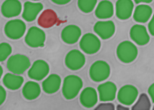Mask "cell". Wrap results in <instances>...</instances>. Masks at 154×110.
Masks as SVG:
<instances>
[{
  "label": "cell",
  "mask_w": 154,
  "mask_h": 110,
  "mask_svg": "<svg viewBox=\"0 0 154 110\" xmlns=\"http://www.w3.org/2000/svg\"><path fill=\"white\" fill-rule=\"evenodd\" d=\"M82 86L83 82L80 76L75 74H70L65 76L63 80L62 88L63 97L67 100L75 98L81 91Z\"/></svg>",
  "instance_id": "6da1fadb"
},
{
  "label": "cell",
  "mask_w": 154,
  "mask_h": 110,
  "mask_svg": "<svg viewBox=\"0 0 154 110\" xmlns=\"http://www.w3.org/2000/svg\"><path fill=\"white\" fill-rule=\"evenodd\" d=\"M138 55V48L131 41L125 40L121 42L116 49V55L118 59L124 64H129L134 61Z\"/></svg>",
  "instance_id": "7a4b0ae2"
},
{
  "label": "cell",
  "mask_w": 154,
  "mask_h": 110,
  "mask_svg": "<svg viewBox=\"0 0 154 110\" xmlns=\"http://www.w3.org/2000/svg\"><path fill=\"white\" fill-rule=\"evenodd\" d=\"M31 66L29 57L24 55H14L9 57L7 67L9 72L16 74H22Z\"/></svg>",
  "instance_id": "3957f363"
},
{
  "label": "cell",
  "mask_w": 154,
  "mask_h": 110,
  "mask_svg": "<svg viewBox=\"0 0 154 110\" xmlns=\"http://www.w3.org/2000/svg\"><path fill=\"white\" fill-rule=\"evenodd\" d=\"M110 67L108 62L97 60L93 63L89 70L91 79L95 82H100L106 80L110 76Z\"/></svg>",
  "instance_id": "277c9868"
},
{
  "label": "cell",
  "mask_w": 154,
  "mask_h": 110,
  "mask_svg": "<svg viewBox=\"0 0 154 110\" xmlns=\"http://www.w3.org/2000/svg\"><path fill=\"white\" fill-rule=\"evenodd\" d=\"M46 40V34L44 30L37 27H32L28 29L25 35L24 42L32 48L42 47Z\"/></svg>",
  "instance_id": "5b68a950"
},
{
  "label": "cell",
  "mask_w": 154,
  "mask_h": 110,
  "mask_svg": "<svg viewBox=\"0 0 154 110\" xmlns=\"http://www.w3.org/2000/svg\"><path fill=\"white\" fill-rule=\"evenodd\" d=\"M80 47L85 54L94 55L100 49L101 42L97 35L87 33L82 37L80 41Z\"/></svg>",
  "instance_id": "8992f818"
},
{
  "label": "cell",
  "mask_w": 154,
  "mask_h": 110,
  "mask_svg": "<svg viewBox=\"0 0 154 110\" xmlns=\"http://www.w3.org/2000/svg\"><path fill=\"white\" fill-rule=\"evenodd\" d=\"M138 97V90L135 86L131 85H124L117 92L118 102L122 105L131 106L134 104Z\"/></svg>",
  "instance_id": "52a82bcc"
},
{
  "label": "cell",
  "mask_w": 154,
  "mask_h": 110,
  "mask_svg": "<svg viewBox=\"0 0 154 110\" xmlns=\"http://www.w3.org/2000/svg\"><path fill=\"white\" fill-rule=\"evenodd\" d=\"M25 31L26 25L21 19H12L5 26V35L12 40L22 38Z\"/></svg>",
  "instance_id": "ba28073f"
},
{
  "label": "cell",
  "mask_w": 154,
  "mask_h": 110,
  "mask_svg": "<svg viewBox=\"0 0 154 110\" xmlns=\"http://www.w3.org/2000/svg\"><path fill=\"white\" fill-rule=\"evenodd\" d=\"M50 72V66L46 61L37 59L33 63L28 71V76L35 81H41L45 79Z\"/></svg>",
  "instance_id": "9c48e42d"
},
{
  "label": "cell",
  "mask_w": 154,
  "mask_h": 110,
  "mask_svg": "<svg viewBox=\"0 0 154 110\" xmlns=\"http://www.w3.org/2000/svg\"><path fill=\"white\" fill-rule=\"evenodd\" d=\"M85 57L80 50L72 49L67 54L65 64L67 68L72 71L79 70L85 64Z\"/></svg>",
  "instance_id": "30bf717a"
},
{
  "label": "cell",
  "mask_w": 154,
  "mask_h": 110,
  "mask_svg": "<svg viewBox=\"0 0 154 110\" xmlns=\"http://www.w3.org/2000/svg\"><path fill=\"white\" fill-rule=\"evenodd\" d=\"M117 86L112 82H106L97 87L99 100L103 102L113 101L117 96Z\"/></svg>",
  "instance_id": "8fae6325"
},
{
  "label": "cell",
  "mask_w": 154,
  "mask_h": 110,
  "mask_svg": "<svg viewBox=\"0 0 154 110\" xmlns=\"http://www.w3.org/2000/svg\"><path fill=\"white\" fill-rule=\"evenodd\" d=\"M130 37L135 44L144 46L150 41V36L145 26L140 24L133 25L130 30Z\"/></svg>",
  "instance_id": "7c38bea8"
},
{
  "label": "cell",
  "mask_w": 154,
  "mask_h": 110,
  "mask_svg": "<svg viewBox=\"0 0 154 110\" xmlns=\"http://www.w3.org/2000/svg\"><path fill=\"white\" fill-rule=\"evenodd\" d=\"M94 31L103 40H108L113 36L116 32V25L110 20L99 21L96 22L93 27Z\"/></svg>",
  "instance_id": "4fadbf2b"
},
{
  "label": "cell",
  "mask_w": 154,
  "mask_h": 110,
  "mask_svg": "<svg viewBox=\"0 0 154 110\" xmlns=\"http://www.w3.org/2000/svg\"><path fill=\"white\" fill-rule=\"evenodd\" d=\"M42 9L43 4L42 3L38 1H25L23 6L22 18L28 22L35 21Z\"/></svg>",
  "instance_id": "5bb4252c"
},
{
  "label": "cell",
  "mask_w": 154,
  "mask_h": 110,
  "mask_svg": "<svg viewBox=\"0 0 154 110\" xmlns=\"http://www.w3.org/2000/svg\"><path fill=\"white\" fill-rule=\"evenodd\" d=\"M98 93L93 87H85L80 94V102L84 107L91 109L96 105L98 101Z\"/></svg>",
  "instance_id": "9a60e30c"
},
{
  "label": "cell",
  "mask_w": 154,
  "mask_h": 110,
  "mask_svg": "<svg viewBox=\"0 0 154 110\" xmlns=\"http://www.w3.org/2000/svg\"><path fill=\"white\" fill-rule=\"evenodd\" d=\"M22 6L20 0H5L1 7L2 14L6 18L16 17L22 12Z\"/></svg>",
  "instance_id": "2e32d148"
},
{
  "label": "cell",
  "mask_w": 154,
  "mask_h": 110,
  "mask_svg": "<svg viewBox=\"0 0 154 110\" xmlns=\"http://www.w3.org/2000/svg\"><path fill=\"white\" fill-rule=\"evenodd\" d=\"M82 34L81 29L78 26L69 25L65 27L61 31V39L67 44H75L80 40Z\"/></svg>",
  "instance_id": "e0dca14e"
},
{
  "label": "cell",
  "mask_w": 154,
  "mask_h": 110,
  "mask_svg": "<svg viewBox=\"0 0 154 110\" xmlns=\"http://www.w3.org/2000/svg\"><path fill=\"white\" fill-rule=\"evenodd\" d=\"M134 4L132 0H117L116 3V15L119 19L125 20L132 15Z\"/></svg>",
  "instance_id": "ac0fdd59"
},
{
  "label": "cell",
  "mask_w": 154,
  "mask_h": 110,
  "mask_svg": "<svg viewBox=\"0 0 154 110\" xmlns=\"http://www.w3.org/2000/svg\"><path fill=\"white\" fill-rule=\"evenodd\" d=\"M62 79L58 74H52L43 80L42 87L47 94H52L57 92L61 87Z\"/></svg>",
  "instance_id": "d6986e66"
},
{
  "label": "cell",
  "mask_w": 154,
  "mask_h": 110,
  "mask_svg": "<svg viewBox=\"0 0 154 110\" xmlns=\"http://www.w3.org/2000/svg\"><path fill=\"white\" fill-rule=\"evenodd\" d=\"M95 14L100 19H107L112 17L114 14V6L109 0H103L95 9Z\"/></svg>",
  "instance_id": "ffe728a7"
},
{
  "label": "cell",
  "mask_w": 154,
  "mask_h": 110,
  "mask_svg": "<svg viewBox=\"0 0 154 110\" xmlns=\"http://www.w3.org/2000/svg\"><path fill=\"white\" fill-rule=\"evenodd\" d=\"M153 9L147 4H139L133 12V19L138 23H146L151 17Z\"/></svg>",
  "instance_id": "44dd1931"
},
{
  "label": "cell",
  "mask_w": 154,
  "mask_h": 110,
  "mask_svg": "<svg viewBox=\"0 0 154 110\" xmlns=\"http://www.w3.org/2000/svg\"><path fill=\"white\" fill-rule=\"evenodd\" d=\"M41 94L40 86L35 81H28L22 88V95L26 100H34L39 97Z\"/></svg>",
  "instance_id": "7402d4cb"
},
{
  "label": "cell",
  "mask_w": 154,
  "mask_h": 110,
  "mask_svg": "<svg viewBox=\"0 0 154 110\" xmlns=\"http://www.w3.org/2000/svg\"><path fill=\"white\" fill-rule=\"evenodd\" d=\"M4 85L10 90H17L24 83V78L20 74L7 73L4 76L2 79Z\"/></svg>",
  "instance_id": "603a6c76"
},
{
  "label": "cell",
  "mask_w": 154,
  "mask_h": 110,
  "mask_svg": "<svg viewBox=\"0 0 154 110\" xmlns=\"http://www.w3.org/2000/svg\"><path fill=\"white\" fill-rule=\"evenodd\" d=\"M57 22V15L52 9L44 11L38 19V24L43 28H49L54 26Z\"/></svg>",
  "instance_id": "cb8c5ba5"
},
{
  "label": "cell",
  "mask_w": 154,
  "mask_h": 110,
  "mask_svg": "<svg viewBox=\"0 0 154 110\" xmlns=\"http://www.w3.org/2000/svg\"><path fill=\"white\" fill-rule=\"evenodd\" d=\"M151 108V102L146 94H141L132 107L133 110H149Z\"/></svg>",
  "instance_id": "d4e9b609"
},
{
  "label": "cell",
  "mask_w": 154,
  "mask_h": 110,
  "mask_svg": "<svg viewBox=\"0 0 154 110\" xmlns=\"http://www.w3.org/2000/svg\"><path fill=\"white\" fill-rule=\"evenodd\" d=\"M97 0H78V7L83 13L93 12L97 4Z\"/></svg>",
  "instance_id": "484cf974"
},
{
  "label": "cell",
  "mask_w": 154,
  "mask_h": 110,
  "mask_svg": "<svg viewBox=\"0 0 154 110\" xmlns=\"http://www.w3.org/2000/svg\"><path fill=\"white\" fill-rule=\"evenodd\" d=\"M12 52V46L7 42H2L0 44V61H4L9 57Z\"/></svg>",
  "instance_id": "4316f807"
},
{
  "label": "cell",
  "mask_w": 154,
  "mask_h": 110,
  "mask_svg": "<svg viewBox=\"0 0 154 110\" xmlns=\"http://www.w3.org/2000/svg\"><path fill=\"white\" fill-rule=\"evenodd\" d=\"M95 109L96 110H113L115 109V106L113 104L110 103L109 102H104V103L100 104L98 106H97Z\"/></svg>",
  "instance_id": "83f0119b"
},
{
  "label": "cell",
  "mask_w": 154,
  "mask_h": 110,
  "mask_svg": "<svg viewBox=\"0 0 154 110\" xmlns=\"http://www.w3.org/2000/svg\"><path fill=\"white\" fill-rule=\"evenodd\" d=\"M7 98V92L3 86H0V104H3Z\"/></svg>",
  "instance_id": "f1b7e54d"
},
{
  "label": "cell",
  "mask_w": 154,
  "mask_h": 110,
  "mask_svg": "<svg viewBox=\"0 0 154 110\" xmlns=\"http://www.w3.org/2000/svg\"><path fill=\"white\" fill-rule=\"evenodd\" d=\"M148 31L151 35L154 36V14L152 16L151 21L148 23Z\"/></svg>",
  "instance_id": "f546056e"
},
{
  "label": "cell",
  "mask_w": 154,
  "mask_h": 110,
  "mask_svg": "<svg viewBox=\"0 0 154 110\" xmlns=\"http://www.w3.org/2000/svg\"><path fill=\"white\" fill-rule=\"evenodd\" d=\"M148 95H149L150 98H151V102L154 103V83L152 84V85L148 87Z\"/></svg>",
  "instance_id": "4dcf8cb0"
},
{
  "label": "cell",
  "mask_w": 154,
  "mask_h": 110,
  "mask_svg": "<svg viewBox=\"0 0 154 110\" xmlns=\"http://www.w3.org/2000/svg\"><path fill=\"white\" fill-rule=\"evenodd\" d=\"M51 1L57 5H65L70 2L71 0H51Z\"/></svg>",
  "instance_id": "1f68e13d"
},
{
  "label": "cell",
  "mask_w": 154,
  "mask_h": 110,
  "mask_svg": "<svg viewBox=\"0 0 154 110\" xmlns=\"http://www.w3.org/2000/svg\"><path fill=\"white\" fill-rule=\"evenodd\" d=\"M136 4H140V3H151L153 0H133Z\"/></svg>",
  "instance_id": "d6a6232c"
},
{
  "label": "cell",
  "mask_w": 154,
  "mask_h": 110,
  "mask_svg": "<svg viewBox=\"0 0 154 110\" xmlns=\"http://www.w3.org/2000/svg\"><path fill=\"white\" fill-rule=\"evenodd\" d=\"M117 109H118V110H128L129 108L125 107V105L122 106V104H121L120 105L117 106Z\"/></svg>",
  "instance_id": "836d02e7"
},
{
  "label": "cell",
  "mask_w": 154,
  "mask_h": 110,
  "mask_svg": "<svg viewBox=\"0 0 154 110\" xmlns=\"http://www.w3.org/2000/svg\"><path fill=\"white\" fill-rule=\"evenodd\" d=\"M2 75H3V68H2V67L0 66V76L2 77Z\"/></svg>",
  "instance_id": "e575fe53"
},
{
  "label": "cell",
  "mask_w": 154,
  "mask_h": 110,
  "mask_svg": "<svg viewBox=\"0 0 154 110\" xmlns=\"http://www.w3.org/2000/svg\"><path fill=\"white\" fill-rule=\"evenodd\" d=\"M32 1H39V0H32Z\"/></svg>",
  "instance_id": "d590c367"
},
{
  "label": "cell",
  "mask_w": 154,
  "mask_h": 110,
  "mask_svg": "<svg viewBox=\"0 0 154 110\" xmlns=\"http://www.w3.org/2000/svg\"><path fill=\"white\" fill-rule=\"evenodd\" d=\"M153 110H154V106H153Z\"/></svg>",
  "instance_id": "8d00e7d4"
}]
</instances>
